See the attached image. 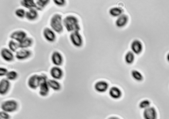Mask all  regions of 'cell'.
<instances>
[{"mask_svg": "<svg viewBox=\"0 0 169 119\" xmlns=\"http://www.w3.org/2000/svg\"><path fill=\"white\" fill-rule=\"evenodd\" d=\"M64 26L68 32L72 33L79 31L80 27L78 18L73 15L66 17L63 20Z\"/></svg>", "mask_w": 169, "mask_h": 119, "instance_id": "6da1fadb", "label": "cell"}, {"mask_svg": "<svg viewBox=\"0 0 169 119\" xmlns=\"http://www.w3.org/2000/svg\"><path fill=\"white\" fill-rule=\"evenodd\" d=\"M50 25L55 32L58 34L61 33L63 30L62 16L59 14H54L51 18Z\"/></svg>", "mask_w": 169, "mask_h": 119, "instance_id": "7a4b0ae2", "label": "cell"}, {"mask_svg": "<svg viewBox=\"0 0 169 119\" xmlns=\"http://www.w3.org/2000/svg\"><path fill=\"white\" fill-rule=\"evenodd\" d=\"M47 80V77L45 75H34L29 79L28 85L30 89L35 90L40 87L43 81Z\"/></svg>", "mask_w": 169, "mask_h": 119, "instance_id": "3957f363", "label": "cell"}, {"mask_svg": "<svg viewBox=\"0 0 169 119\" xmlns=\"http://www.w3.org/2000/svg\"><path fill=\"white\" fill-rule=\"evenodd\" d=\"M110 85L107 81L99 80L97 81L94 84V90L99 94H104L107 93L110 88Z\"/></svg>", "mask_w": 169, "mask_h": 119, "instance_id": "277c9868", "label": "cell"}, {"mask_svg": "<svg viewBox=\"0 0 169 119\" xmlns=\"http://www.w3.org/2000/svg\"><path fill=\"white\" fill-rule=\"evenodd\" d=\"M1 108L3 111L8 113L13 112L18 109V104L14 100H8L2 103Z\"/></svg>", "mask_w": 169, "mask_h": 119, "instance_id": "5b68a950", "label": "cell"}, {"mask_svg": "<svg viewBox=\"0 0 169 119\" xmlns=\"http://www.w3.org/2000/svg\"><path fill=\"white\" fill-rule=\"evenodd\" d=\"M107 93L111 99L115 100L120 99L123 96L122 90L120 87L116 86L110 87Z\"/></svg>", "mask_w": 169, "mask_h": 119, "instance_id": "8992f818", "label": "cell"}, {"mask_svg": "<svg viewBox=\"0 0 169 119\" xmlns=\"http://www.w3.org/2000/svg\"><path fill=\"white\" fill-rule=\"evenodd\" d=\"M70 39L71 42L75 46L80 47L82 46L83 38L79 31H75L71 33L70 36Z\"/></svg>", "mask_w": 169, "mask_h": 119, "instance_id": "52a82bcc", "label": "cell"}, {"mask_svg": "<svg viewBox=\"0 0 169 119\" xmlns=\"http://www.w3.org/2000/svg\"><path fill=\"white\" fill-rule=\"evenodd\" d=\"M143 117L144 119H157V112L154 107L150 106L144 111Z\"/></svg>", "mask_w": 169, "mask_h": 119, "instance_id": "ba28073f", "label": "cell"}, {"mask_svg": "<svg viewBox=\"0 0 169 119\" xmlns=\"http://www.w3.org/2000/svg\"><path fill=\"white\" fill-rule=\"evenodd\" d=\"M27 37V34L22 30H18L12 33L10 36V38L20 43Z\"/></svg>", "mask_w": 169, "mask_h": 119, "instance_id": "9c48e42d", "label": "cell"}, {"mask_svg": "<svg viewBox=\"0 0 169 119\" xmlns=\"http://www.w3.org/2000/svg\"><path fill=\"white\" fill-rule=\"evenodd\" d=\"M31 52L29 50L26 49H21L16 52V57L18 60H23L30 57Z\"/></svg>", "mask_w": 169, "mask_h": 119, "instance_id": "30bf717a", "label": "cell"}, {"mask_svg": "<svg viewBox=\"0 0 169 119\" xmlns=\"http://www.w3.org/2000/svg\"><path fill=\"white\" fill-rule=\"evenodd\" d=\"M131 48L134 54H139L141 53L142 50V43L139 40H135L131 43Z\"/></svg>", "mask_w": 169, "mask_h": 119, "instance_id": "8fae6325", "label": "cell"}, {"mask_svg": "<svg viewBox=\"0 0 169 119\" xmlns=\"http://www.w3.org/2000/svg\"><path fill=\"white\" fill-rule=\"evenodd\" d=\"M43 35L45 39L49 42H54L56 39V35L53 30L49 28H45L43 30Z\"/></svg>", "mask_w": 169, "mask_h": 119, "instance_id": "7c38bea8", "label": "cell"}, {"mask_svg": "<svg viewBox=\"0 0 169 119\" xmlns=\"http://www.w3.org/2000/svg\"><path fill=\"white\" fill-rule=\"evenodd\" d=\"M1 54L3 59L5 61L10 62L14 59V55L10 49L3 48L2 49Z\"/></svg>", "mask_w": 169, "mask_h": 119, "instance_id": "4fadbf2b", "label": "cell"}, {"mask_svg": "<svg viewBox=\"0 0 169 119\" xmlns=\"http://www.w3.org/2000/svg\"><path fill=\"white\" fill-rule=\"evenodd\" d=\"M51 76L55 80H60L63 76V73L61 69L58 66L52 67L50 71Z\"/></svg>", "mask_w": 169, "mask_h": 119, "instance_id": "5bb4252c", "label": "cell"}, {"mask_svg": "<svg viewBox=\"0 0 169 119\" xmlns=\"http://www.w3.org/2000/svg\"><path fill=\"white\" fill-rule=\"evenodd\" d=\"M129 21V17L126 14H123L118 17L116 21V26L122 28L126 26Z\"/></svg>", "mask_w": 169, "mask_h": 119, "instance_id": "9a60e30c", "label": "cell"}, {"mask_svg": "<svg viewBox=\"0 0 169 119\" xmlns=\"http://www.w3.org/2000/svg\"><path fill=\"white\" fill-rule=\"evenodd\" d=\"M10 87L9 80L7 79L1 80L0 83V93L2 95H5L8 91Z\"/></svg>", "mask_w": 169, "mask_h": 119, "instance_id": "2e32d148", "label": "cell"}, {"mask_svg": "<svg viewBox=\"0 0 169 119\" xmlns=\"http://www.w3.org/2000/svg\"><path fill=\"white\" fill-rule=\"evenodd\" d=\"M51 59L54 65L56 66L61 65L63 62V58L62 55L59 52H54L52 55Z\"/></svg>", "mask_w": 169, "mask_h": 119, "instance_id": "e0dca14e", "label": "cell"}, {"mask_svg": "<svg viewBox=\"0 0 169 119\" xmlns=\"http://www.w3.org/2000/svg\"><path fill=\"white\" fill-rule=\"evenodd\" d=\"M39 87V93L40 96H45L48 95L50 87L48 85L47 80L43 81Z\"/></svg>", "mask_w": 169, "mask_h": 119, "instance_id": "ac0fdd59", "label": "cell"}, {"mask_svg": "<svg viewBox=\"0 0 169 119\" xmlns=\"http://www.w3.org/2000/svg\"><path fill=\"white\" fill-rule=\"evenodd\" d=\"M38 13L35 9H32L26 12L25 17L27 20L32 21L36 19L38 17Z\"/></svg>", "mask_w": 169, "mask_h": 119, "instance_id": "d6986e66", "label": "cell"}, {"mask_svg": "<svg viewBox=\"0 0 169 119\" xmlns=\"http://www.w3.org/2000/svg\"><path fill=\"white\" fill-rule=\"evenodd\" d=\"M20 4L23 6L29 9H35L37 10V7L34 1L32 0H24L20 2Z\"/></svg>", "mask_w": 169, "mask_h": 119, "instance_id": "ffe728a7", "label": "cell"}, {"mask_svg": "<svg viewBox=\"0 0 169 119\" xmlns=\"http://www.w3.org/2000/svg\"><path fill=\"white\" fill-rule=\"evenodd\" d=\"M33 40L30 38L27 37L20 43H18V47L21 49H26L30 47L33 44Z\"/></svg>", "mask_w": 169, "mask_h": 119, "instance_id": "44dd1931", "label": "cell"}, {"mask_svg": "<svg viewBox=\"0 0 169 119\" xmlns=\"http://www.w3.org/2000/svg\"><path fill=\"white\" fill-rule=\"evenodd\" d=\"M131 77L133 80L138 82H141L143 79V75L141 73L136 70H131L130 72Z\"/></svg>", "mask_w": 169, "mask_h": 119, "instance_id": "7402d4cb", "label": "cell"}, {"mask_svg": "<svg viewBox=\"0 0 169 119\" xmlns=\"http://www.w3.org/2000/svg\"><path fill=\"white\" fill-rule=\"evenodd\" d=\"M135 60L134 54L131 51L128 52L125 54L124 57V61L125 63L128 65H131L133 64Z\"/></svg>", "mask_w": 169, "mask_h": 119, "instance_id": "603a6c76", "label": "cell"}, {"mask_svg": "<svg viewBox=\"0 0 169 119\" xmlns=\"http://www.w3.org/2000/svg\"><path fill=\"white\" fill-rule=\"evenodd\" d=\"M124 10L120 7H114L109 11L110 15L113 17H119L123 14Z\"/></svg>", "mask_w": 169, "mask_h": 119, "instance_id": "cb8c5ba5", "label": "cell"}, {"mask_svg": "<svg viewBox=\"0 0 169 119\" xmlns=\"http://www.w3.org/2000/svg\"><path fill=\"white\" fill-rule=\"evenodd\" d=\"M47 83L50 88L55 91L60 90L61 86L58 81L55 79L49 80Z\"/></svg>", "mask_w": 169, "mask_h": 119, "instance_id": "d4e9b609", "label": "cell"}, {"mask_svg": "<svg viewBox=\"0 0 169 119\" xmlns=\"http://www.w3.org/2000/svg\"><path fill=\"white\" fill-rule=\"evenodd\" d=\"M49 1L47 0H39L37 1L36 2V4L37 7V10H41L44 8H45V6L50 2Z\"/></svg>", "mask_w": 169, "mask_h": 119, "instance_id": "484cf974", "label": "cell"}, {"mask_svg": "<svg viewBox=\"0 0 169 119\" xmlns=\"http://www.w3.org/2000/svg\"><path fill=\"white\" fill-rule=\"evenodd\" d=\"M8 47L10 51L13 52H16L18 49L19 48L18 43L13 40H11L9 42Z\"/></svg>", "mask_w": 169, "mask_h": 119, "instance_id": "4316f807", "label": "cell"}, {"mask_svg": "<svg viewBox=\"0 0 169 119\" xmlns=\"http://www.w3.org/2000/svg\"><path fill=\"white\" fill-rule=\"evenodd\" d=\"M18 76V74L15 71H12L8 72L6 77L7 79L9 80H14L16 79Z\"/></svg>", "mask_w": 169, "mask_h": 119, "instance_id": "83f0119b", "label": "cell"}, {"mask_svg": "<svg viewBox=\"0 0 169 119\" xmlns=\"http://www.w3.org/2000/svg\"><path fill=\"white\" fill-rule=\"evenodd\" d=\"M150 102L148 100H142L139 103V106L141 109H145L150 107Z\"/></svg>", "mask_w": 169, "mask_h": 119, "instance_id": "f1b7e54d", "label": "cell"}, {"mask_svg": "<svg viewBox=\"0 0 169 119\" xmlns=\"http://www.w3.org/2000/svg\"><path fill=\"white\" fill-rule=\"evenodd\" d=\"M26 12L23 9H18L15 11V14L17 17L23 18L25 17Z\"/></svg>", "mask_w": 169, "mask_h": 119, "instance_id": "f546056e", "label": "cell"}, {"mask_svg": "<svg viewBox=\"0 0 169 119\" xmlns=\"http://www.w3.org/2000/svg\"><path fill=\"white\" fill-rule=\"evenodd\" d=\"M0 116L3 119H9L10 116L8 113L2 111L0 113Z\"/></svg>", "mask_w": 169, "mask_h": 119, "instance_id": "4dcf8cb0", "label": "cell"}, {"mask_svg": "<svg viewBox=\"0 0 169 119\" xmlns=\"http://www.w3.org/2000/svg\"><path fill=\"white\" fill-rule=\"evenodd\" d=\"M55 4L59 6H64L66 4V1L64 0H59V1H54Z\"/></svg>", "mask_w": 169, "mask_h": 119, "instance_id": "1f68e13d", "label": "cell"}, {"mask_svg": "<svg viewBox=\"0 0 169 119\" xmlns=\"http://www.w3.org/2000/svg\"><path fill=\"white\" fill-rule=\"evenodd\" d=\"M8 71L7 69L1 67L0 68V76H6Z\"/></svg>", "mask_w": 169, "mask_h": 119, "instance_id": "d6a6232c", "label": "cell"}, {"mask_svg": "<svg viewBox=\"0 0 169 119\" xmlns=\"http://www.w3.org/2000/svg\"><path fill=\"white\" fill-rule=\"evenodd\" d=\"M106 119H122L120 117L116 116H109Z\"/></svg>", "mask_w": 169, "mask_h": 119, "instance_id": "836d02e7", "label": "cell"}, {"mask_svg": "<svg viewBox=\"0 0 169 119\" xmlns=\"http://www.w3.org/2000/svg\"><path fill=\"white\" fill-rule=\"evenodd\" d=\"M167 59L168 61L169 62V53L168 54L167 56Z\"/></svg>", "mask_w": 169, "mask_h": 119, "instance_id": "e575fe53", "label": "cell"}]
</instances>
